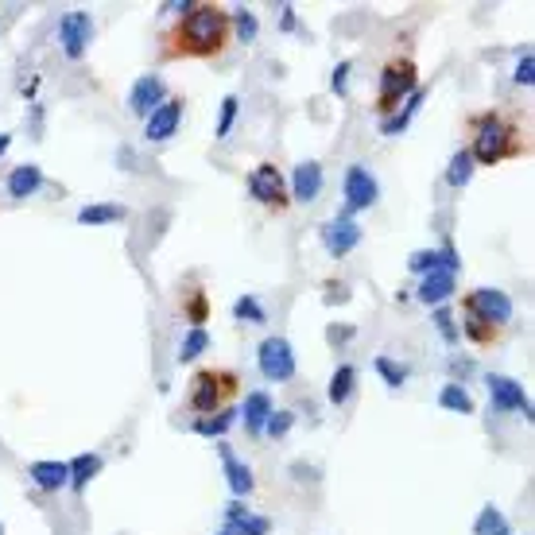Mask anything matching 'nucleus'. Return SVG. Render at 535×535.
I'll return each instance as SVG.
<instances>
[{
	"instance_id": "f257e3e1",
	"label": "nucleus",
	"mask_w": 535,
	"mask_h": 535,
	"mask_svg": "<svg viewBox=\"0 0 535 535\" xmlns=\"http://www.w3.org/2000/svg\"><path fill=\"white\" fill-rule=\"evenodd\" d=\"M233 32V20L226 8L217 5H190L187 16L175 23V32L167 35V55H187V59H214L226 51Z\"/></svg>"
},
{
	"instance_id": "f03ea898",
	"label": "nucleus",
	"mask_w": 535,
	"mask_h": 535,
	"mask_svg": "<svg viewBox=\"0 0 535 535\" xmlns=\"http://www.w3.org/2000/svg\"><path fill=\"white\" fill-rule=\"evenodd\" d=\"M516 152H520L516 128L508 125L501 113H481L474 121V148H469L474 163L497 167L501 160H508V155H516Z\"/></svg>"
},
{
	"instance_id": "7ed1b4c3",
	"label": "nucleus",
	"mask_w": 535,
	"mask_h": 535,
	"mask_svg": "<svg viewBox=\"0 0 535 535\" xmlns=\"http://www.w3.org/2000/svg\"><path fill=\"white\" fill-rule=\"evenodd\" d=\"M415 89H420V70H415L411 59H392L381 74V94H376V113H396L403 101H408Z\"/></svg>"
},
{
	"instance_id": "20e7f679",
	"label": "nucleus",
	"mask_w": 535,
	"mask_h": 535,
	"mask_svg": "<svg viewBox=\"0 0 535 535\" xmlns=\"http://www.w3.org/2000/svg\"><path fill=\"white\" fill-rule=\"evenodd\" d=\"M237 392V376L233 373H217V369H198L190 381V408L198 415H214L221 411V400Z\"/></svg>"
},
{
	"instance_id": "39448f33",
	"label": "nucleus",
	"mask_w": 535,
	"mask_h": 535,
	"mask_svg": "<svg viewBox=\"0 0 535 535\" xmlns=\"http://www.w3.org/2000/svg\"><path fill=\"white\" fill-rule=\"evenodd\" d=\"M256 364H260V376H264V381H276V384L291 381V376H295V349H291V342L280 337V334L264 337L260 349H256Z\"/></svg>"
},
{
	"instance_id": "423d86ee",
	"label": "nucleus",
	"mask_w": 535,
	"mask_h": 535,
	"mask_svg": "<svg viewBox=\"0 0 535 535\" xmlns=\"http://www.w3.org/2000/svg\"><path fill=\"white\" fill-rule=\"evenodd\" d=\"M342 194H346V210L342 214L354 217L361 210H369V206H376V198H381V182H376V175L364 163H354L342 179Z\"/></svg>"
},
{
	"instance_id": "0eeeda50",
	"label": "nucleus",
	"mask_w": 535,
	"mask_h": 535,
	"mask_svg": "<svg viewBox=\"0 0 535 535\" xmlns=\"http://www.w3.org/2000/svg\"><path fill=\"white\" fill-rule=\"evenodd\" d=\"M59 43H62V55L67 59H82L89 43H94V16L82 8L67 12V16L59 20Z\"/></svg>"
},
{
	"instance_id": "6e6552de",
	"label": "nucleus",
	"mask_w": 535,
	"mask_h": 535,
	"mask_svg": "<svg viewBox=\"0 0 535 535\" xmlns=\"http://www.w3.org/2000/svg\"><path fill=\"white\" fill-rule=\"evenodd\" d=\"M249 194L260 206H276V210H283L287 206V179L280 175V167L276 163H256L249 171Z\"/></svg>"
},
{
	"instance_id": "1a4fd4ad",
	"label": "nucleus",
	"mask_w": 535,
	"mask_h": 535,
	"mask_svg": "<svg viewBox=\"0 0 535 535\" xmlns=\"http://www.w3.org/2000/svg\"><path fill=\"white\" fill-rule=\"evenodd\" d=\"M489 400L497 411H524V420H531V400L524 392V384H516L504 373H489Z\"/></svg>"
},
{
	"instance_id": "9d476101",
	"label": "nucleus",
	"mask_w": 535,
	"mask_h": 535,
	"mask_svg": "<svg viewBox=\"0 0 535 535\" xmlns=\"http://www.w3.org/2000/svg\"><path fill=\"white\" fill-rule=\"evenodd\" d=\"M322 244H326V253H330V256L354 253L361 244V226L349 214H337L334 221H326V226H322Z\"/></svg>"
},
{
	"instance_id": "9b49d317",
	"label": "nucleus",
	"mask_w": 535,
	"mask_h": 535,
	"mask_svg": "<svg viewBox=\"0 0 535 535\" xmlns=\"http://www.w3.org/2000/svg\"><path fill=\"white\" fill-rule=\"evenodd\" d=\"M466 303L474 307L485 322H493V326L512 322V299H508L501 287H477L474 295H466Z\"/></svg>"
},
{
	"instance_id": "f8f14e48",
	"label": "nucleus",
	"mask_w": 535,
	"mask_h": 535,
	"mask_svg": "<svg viewBox=\"0 0 535 535\" xmlns=\"http://www.w3.org/2000/svg\"><path fill=\"white\" fill-rule=\"evenodd\" d=\"M408 272H415V276H430V272H450V276H458L462 260L450 244H442V249H415L408 256Z\"/></svg>"
},
{
	"instance_id": "ddd939ff",
	"label": "nucleus",
	"mask_w": 535,
	"mask_h": 535,
	"mask_svg": "<svg viewBox=\"0 0 535 535\" xmlns=\"http://www.w3.org/2000/svg\"><path fill=\"white\" fill-rule=\"evenodd\" d=\"M163 101H167L163 78H160V74H140V78H136V86H133V94H128V109L148 121V113H152V109H160Z\"/></svg>"
},
{
	"instance_id": "4468645a",
	"label": "nucleus",
	"mask_w": 535,
	"mask_h": 535,
	"mask_svg": "<svg viewBox=\"0 0 535 535\" xmlns=\"http://www.w3.org/2000/svg\"><path fill=\"white\" fill-rule=\"evenodd\" d=\"M179 121H182V101L179 97H167L160 109L148 113V121H143V136L152 143H163L179 133Z\"/></svg>"
},
{
	"instance_id": "2eb2a0df",
	"label": "nucleus",
	"mask_w": 535,
	"mask_h": 535,
	"mask_svg": "<svg viewBox=\"0 0 535 535\" xmlns=\"http://www.w3.org/2000/svg\"><path fill=\"white\" fill-rule=\"evenodd\" d=\"M318 194H322V163H315V160L299 163L291 171V194H287V198H295L299 206H310Z\"/></svg>"
},
{
	"instance_id": "dca6fc26",
	"label": "nucleus",
	"mask_w": 535,
	"mask_h": 535,
	"mask_svg": "<svg viewBox=\"0 0 535 535\" xmlns=\"http://www.w3.org/2000/svg\"><path fill=\"white\" fill-rule=\"evenodd\" d=\"M28 477H32V485H35L39 493H59V489L70 485V466H67V462L43 458V462H32V466H28Z\"/></svg>"
},
{
	"instance_id": "f3484780",
	"label": "nucleus",
	"mask_w": 535,
	"mask_h": 535,
	"mask_svg": "<svg viewBox=\"0 0 535 535\" xmlns=\"http://www.w3.org/2000/svg\"><path fill=\"white\" fill-rule=\"evenodd\" d=\"M217 454H221V466H226V481H229V489H233V497H249V493L256 489V477H253V469L249 466H244L241 458H237V454H233L229 447H226V442H221V447H217Z\"/></svg>"
},
{
	"instance_id": "a211bd4d",
	"label": "nucleus",
	"mask_w": 535,
	"mask_h": 535,
	"mask_svg": "<svg viewBox=\"0 0 535 535\" xmlns=\"http://www.w3.org/2000/svg\"><path fill=\"white\" fill-rule=\"evenodd\" d=\"M454 287H458V276H450V272H430V276H423V283L415 287V299H420L423 307H447Z\"/></svg>"
},
{
	"instance_id": "6ab92c4d",
	"label": "nucleus",
	"mask_w": 535,
	"mask_h": 535,
	"mask_svg": "<svg viewBox=\"0 0 535 535\" xmlns=\"http://www.w3.org/2000/svg\"><path fill=\"white\" fill-rule=\"evenodd\" d=\"M43 187V167L39 163H20V167H12L8 171V198H32V194Z\"/></svg>"
},
{
	"instance_id": "aec40b11",
	"label": "nucleus",
	"mask_w": 535,
	"mask_h": 535,
	"mask_svg": "<svg viewBox=\"0 0 535 535\" xmlns=\"http://www.w3.org/2000/svg\"><path fill=\"white\" fill-rule=\"evenodd\" d=\"M276 411L272 408V396L268 392H249L244 396V427H249V435H264V423H268V415Z\"/></svg>"
},
{
	"instance_id": "412c9836",
	"label": "nucleus",
	"mask_w": 535,
	"mask_h": 535,
	"mask_svg": "<svg viewBox=\"0 0 535 535\" xmlns=\"http://www.w3.org/2000/svg\"><path fill=\"white\" fill-rule=\"evenodd\" d=\"M237 415L241 411H233V408H221L214 415H202V420H194V435H202V438H226L233 423H237Z\"/></svg>"
},
{
	"instance_id": "4be33fe9",
	"label": "nucleus",
	"mask_w": 535,
	"mask_h": 535,
	"mask_svg": "<svg viewBox=\"0 0 535 535\" xmlns=\"http://www.w3.org/2000/svg\"><path fill=\"white\" fill-rule=\"evenodd\" d=\"M462 310H466V322H462V330H466V337L469 342H477V346H493L501 337V326H493V322H485L477 315L469 303H462Z\"/></svg>"
},
{
	"instance_id": "5701e85b",
	"label": "nucleus",
	"mask_w": 535,
	"mask_h": 535,
	"mask_svg": "<svg viewBox=\"0 0 535 535\" xmlns=\"http://www.w3.org/2000/svg\"><path fill=\"white\" fill-rule=\"evenodd\" d=\"M423 97H427V89L420 86V89H415V94H411L408 101H403V109H396L392 116H384L381 133H384V136H400V133H403V128H408V125H411V116H415V113H420V106H423Z\"/></svg>"
},
{
	"instance_id": "b1692460",
	"label": "nucleus",
	"mask_w": 535,
	"mask_h": 535,
	"mask_svg": "<svg viewBox=\"0 0 535 535\" xmlns=\"http://www.w3.org/2000/svg\"><path fill=\"white\" fill-rule=\"evenodd\" d=\"M128 210L121 202H94V206H82L78 210V221L82 226H113V221H125Z\"/></svg>"
},
{
	"instance_id": "393cba45",
	"label": "nucleus",
	"mask_w": 535,
	"mask_h": 535,
	"mask_svg": "<svg viewBox=\"0 0 535 535\" xmlns=\"http://www.w3.org/2000/svg\"><path fill=\"white\" fill-rule=\"evenodd\" d=\"M354 388H357V369H354V364H337L334 376H330V388H326V396H330L334 408H342V403L354 396Z\"/></svg>"
},
{
	"instance_id": "a878e982",
	"label": "nucleus",
	"mask_w": 535,
	"mask_h": 535,
	"mask_svg": "<svg viewBox=\"0 0 535 535\" xmlns=\"http://www.w3.org/2000/svg\"><path fill=\"white\" fill-rule=\"evenodd\" d=\"M70 466V485L82 493L89 481H94L97 474H101V454H78L74 462H67Z\"/></svg>"
},
{
	"instance_id": "bb28decb",
	"label": "nucleus",
	"mask_w": 535,
	"mask_h": 535,
	"mask_svg": "<svg viewBox=\"0 0 535 535\" xmlns=\"http://www.w3.org/2000/svg\"><path fill=\"white\" fill-rule=\"evenodd\" d=\"M438 408H447V411H454V415H474V396H469L466 384H442Z\"/></svg>"
},
{
	"instance_id": "cd10ccee",
	"label": "nucleus",
	"mask_w": 535,
	"mask_h": 535,
	"mask_svg": "<svg viewBox=\"0 0 535 535\" xmlns=\"http://www.w3.org/2000/svg\"><path fill=\"white\" fill-rule=\"evenodd\" d=\"M474 535H512V528H508V520H504L501 508L485 504V508H481V516L474 520Z\"/></svg>"
},
{
	"instance_id": "c85d7f7f",
	"label": "nucleus",
	"mask_w": 535,
	"mask_h": 535,
	"mask_svg": "<svg viewBox=\"0 0 535 535\" xmlns=\"http://www.w3.org/2000/svg\"><path fill=\"white\" fill-rule=\"evenodd\" d=\"M474 155H469V148H462V152H454V160H450V167H447V182L454 190H462L469 179H474Z\"/></svg>"
},
{
	"instance_id": "c756f323",
	"label": "nucleus",
	"mask_w": 535,
	"mask_h": 535,
	"mask_svg": "<svg viewBox=\"0 0 535 535\" xmlns=\"http://www.w3.org/2000/svg\"><path fill=\"white\" fill-rule=\"evenodd\" d=\"M233 318H237V322H249V326H264V322H268V310L260 307L256 295H241L237 303H233Z\"/></svg>"
},
{
	"instance_id": "7c9ffc66",
	"label": "nucleus",
	"mask_w": 535,
	"mask_h": 535,
	"mask_svg": "<svg viewBox=\"0 0 535 535\" xmlns=\"http://www.w3.org/2000/svg\"><path fill=\"white\" fill-rule=\"evenodd\" d=\"M373 369L381 373V381L388 384V388H403L408 384V369H403L400 361H392L388 354H381V357H373Z\"/></svg>"
},
{
	"instance_id": "2f4dec72",
	"label": "nucleus",
	"mask_w": 535,
	"mask_h": 535,
	"mask_svg": "<svg viewBox=\"0 0 535 535\" xmlns=\"http://www.w3.org/2000/svg\"><path fill=\"white\" fill-rule=\"evenodd\" d=\"M206 349H210V334L206 330H187V337H182V346H179V364L202 357Z\"/></svg>"
},
{
	"instance_id": "473e14b6",
	"label": "nucleus",
	"mask_w": 535,
	"mask_h": 535,
	"mask_svg": "<svg viewBox=\"0 0 535 535\" xmlns=\"http://www.w3.org/2000/svg\"><path fill=\"white\" fill-rule=\"evenodd\" d=\"M182 315H187L190 330H202L206 315H210V303H206V291H190V295H187V303H182Z\"/></svg>"
},
{
	"instance_id": "72a5a7b5",
	"label": "nucleus",
	"mask_w": 535,
	"mask_h": 535,
	"mask_svg": "<svg viewBox=\"0 0 535 535\" xmlns=\"http://www.w3.org/2000/svg\"><path fill=\"white\" fill-rule=\"evenodd\" d=\"M237 113H241V97L229 94L226 101H221V116H217V128H214L217 140H226V136L233 133V125H237Z\"/></svg>"
},
{
	"instance_id": "f704fd0d",
	"label": "nucleus",
	"mask_w": 535,
	"mask_h": 535,
	"mask_svg": "<svg viewBox=\"0 0 535 535\" xmlns=\"http://www.w3.org/2000/svg\"><path fill=\"white\" fill-rule=\"evenodd\" d=\"M291 427H295V411H272V415H268V423H264V435L283 438Z\"/></svg>"
},
{
	"instance_id": "c9c22d12",
	"label": "nucleus",
	"mask_w": 535,
	"mask_h": 535,
	"mask_svg": "<svg viewBox=\"0 0 535 535\" xmlns=\"http://www.w3.org/2000/svg\"><path fill=\"white\" fill-rule=\"evenodd\" d=\"M435 326H438V334H442V342H447V346H454L462 337L458 326H454V315H450L447 307H435Z\"/></svg>"
},
{
	"instance_id": "e433bc0d",
	"label": "nucleus",
	"mask_w": 535,
	"mask_h": 535,
	"mask_svg": "<svg viewBox=\"0 0 535 535\" xmlns=\"http://www.w3.org/2000/svg\"><path fill=\"white\" fill-rule=\"evenodd\" d=\"M229 528H237V535H268L272 531V520L268 516H244L241 524H229Z\"/></svg>"
},
{
	"instance_id": "4c0bfd02",
	"label": "nucleus",
	"mask_w": 535,
	"mask_h": 535,
	"mask_svg": "<svg viewBox=\"0 0 535 535\" xmlns=\"http://www.w3.org/2000/svg\"><path fill=\"white\" fill-rule=\"evenodd\" d=\"M512 82H516V86H531V82H535V55H531L528 47H524V55H520V62H516Z\"/></svg>"
},
{
	"instance_id": "58836bf2",
	"label": "nucleus",
	"mask_w": 535,
	"mask_h": 535,
	"mask_svg": "<svg viewBox=\"0 0 535 535\" xmlns=\"http://www.w3.org/2000/svg\"><path fill=\"white\" fill-rule=\"evenodd\" d=\"M233 20H237V35L244 39V43H253L256 32H260V23H256L253 12L249 8H237V16H233Z\"/></svg>"
},
{
	"instance_id": "ea45409f",
	"label": "nucleus",
	"mask_w": 535,
	"mask_h": 535,
	"mask_svg": "<svg viewBox=\"0 0 535 535\" xmlns=\"http://www.w3.org/2000/svg\"><path fill=\"white\" fill-rule=\"evenodd\" d=\"M349 70H354V62L342 59V62L334 67V74H330V89H334L337 97H346V89H349Z\"/></svg>"
},
{
	"instance_id": "a19ab883",
	"label": "nucleus",
	"mask_w": 535,
	"mask_h": 535,
	"mask_svg": "<svg viewBox=\"0 0 535 535\" xmlns=\"http://www.w3.org/2000/svg\"><path fill=\"white\" fill-rule=\"evenodd\" d=\"M244 516H249V508H244V501H237V497H233V501L226 504V524H241Z\"/></svg>"
},
{
	"instance_id": "79ce46f5",
	"label": "nucleus",
	"mask_w": 535,
	"mask_h": 535,
	"mask_svg": "<svg viewBox=\"0 0 535 535\" xmlns=\"http://www.w3.org/2000/svg\"><path fill=\"white\" fill-rule=\"evenodd\" d=\"M291 28H295V8L283 5V32H291Z\"/></svg>"
},
{
	"instance_id": "37998d69",
	"label": "nucleus",
	"mask_w": 535,
	"mask_h": 535,
	"mask_svg": "<svg viewBox=\"0 0 535 535\" xmlns=\"http://www.w3.org/2000/svg\"><path fill=\"white\" fill-rule=\"evenodd\" d=\"M8 148H12V136H8V133H0V155H5Z\"/></svg>"
},
{
	"instance_id": "c03bdc74",
	"label": "nucleus",
	"mask_w": 535,
	"mask_h": 535,
	"mask_svg": "<svg viewBox=\"0 0 535 535\" xmlns=\"http://www.w3.org/2000/svg\"><path fill=\"white\" fill-rule=\"evenodd\" d=\"M217 535H237V528H229V524H226V528H221Z\"/></svg>"
},
{
	"instance_id": "a18cd8bd",
	"label": "nucleus",
	"mask_w": 535,
	"mask_h": 535,
	"mask_svg": "<svg viewBox=\"0 0 535 535\" xmlns=\"http://www.w3.org/2000/svg\"><path fill=\"white\" fill-rule=\"evenodd\" d=\"M0 535H5V528H0Z\"/></svg>"
}]
</instances>
